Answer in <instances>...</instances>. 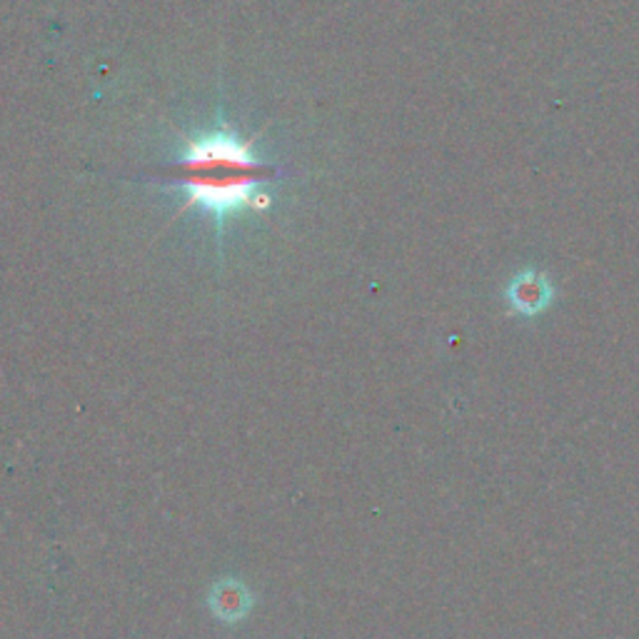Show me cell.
Returning a JSON list of instances; mask_svg holds the SVG:
<instances>
[{
	"mask_svg": "<svg viewBox=\"0 0 639 639\" xmlns=\"http://www.w3.org/2000/svg\"><path fill=\"white\" fill-rule=\"evenodd\" d=\"M183 155L158 177L181 187L185 203L181 213L201 210L218 228L246 213H262L270 205L266 187L278 181V165L256 155L252 138L240 136L230 126H218L205 133L187 136Z\"/></svg>",
	"mask_w": 639,
	"mask_h": 639,
	"instance_id": "cell-1",
	"label": "cell"
},
{
	"mask_svg": "<svg viewBox=\"0 0 639 639\" xmlns=\"http://www.w3.org/2000/svg\"><path fill=\"white\" fill-rule=\"evenodd\" d=\"M505 303L515 315H542L554 303V288L540 270H520L505 285Z\"/></svg>",
	"mask_w": 639,
	"mask_h": 639,
	"instance_id": "cell-2",
	"label": "cell"
},
{
	"mask_svg": "<svg viewBox=\"0 0 639 639\" xmlns=\"http://www.w3.org/2000/svg\"><path fill=\"white\" fill-rule=\"evenodd\" d=\"M213 609L215 615L223 617V619H240L248 615L250 609V595L248 589L240 585V582L235 580H223L218 585L213 587Z\"/></svg>",
	"mask_w": 639,
	"mask_h": 639,
	"instance_id": "cell-3",
	"label": "cell"
}]
</instances>
